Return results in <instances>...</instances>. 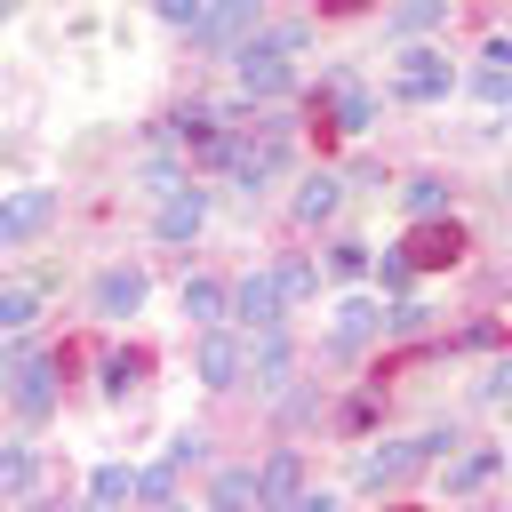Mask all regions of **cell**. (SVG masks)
Wrapping results in <instances>:
<instances>
[{
    "label": "cell",
    "instance_id": "4fadbf2b",
    "mask_svg": "<svg viewBox=\"0 0 512 512\" xmlns=\"http://www.w3.org/2000/svg\"><path fill=\"white\" fill-rule=\"evenodd\" d=\"M320 96H328V120H336V136H360V128L376 120L368 88H352V80H336V88H320Z\"/></svg>",
    "mask_w": 512,
    "mask_h": 512
},
{
    "label": "cell",
    "instance_id": "e575fe53",
    "mask_svg": "<svg viewBox=\"0 0 512 512\" xmlns=\"http://www.w3.org/2000/svg\"><path fill=\"white\" fill-rule=\"evenodd\" d=\"M488 400H512V360H504V368L488 376Z\"/></svg>",
    "mask_w": 512,
    "mask_h": 512
},
{
    "label": "cell",
    "instance_id": "7402d4cb",
    "mask_svg": "<svg viewBox=\"0 0 512 512\" xmlns=\"http://www.w3.org/2000/svg\"><path fill=\"white\" fill-rule=\"evenodd\" d=\"M488 472H496V448H472V456H456V464H448V496H472Z\"/></svg>",
    "mask_w": 512,
    "mask_h": 512
},
{
    "label": "cell",
    "instance_id": "d6a6232c",
    "mask_svg": "<svg viewBox=\"0 0 512 512\" xmlns=\"http://www.w3.org/2000/svg\"><path fill=\"white\" fill-rule=\"evenodd\" d=\"M288 512H336V496H328V488H296V504H288Z\"/></svg>",
    "mask_w": 512,
    "mask_h": 512
},
{
    "label": "cell",
    "instance_id": "52a82bcc",
    "mask_svg": "<svg viewBox=\"0 0 512 512\" xmlns=\"http://www.w3.org/2000/svg\"><path fill=\"white\" fill-rule=\"evenodd\" d=\"M376 336H384V304L344 296V304L328 312V352H360V344H376Z\"/></svg>",
    "mask_w": 512,
    "mask_h": 512
},
{
    "label": "cell",
    "instance_id": "ac0fdd59",
    "mask_svg": "<svg viewBox=\"0 0 512 512\" xmlns=\"http://www.w3.org/2000/svg\"><path fill=\"white\" fill-rule=\"evenodd\" d=\"M224 312H232V288H224V280H192V288H184V320H200V328H216Z\"/></svg>",
    "mask_w": 512,
    "mask_h": 512
},
{
    "label": "cell",
    "instance_id": "d590c367",
    "mask_svg": "<svg viewBox=\"0 0 512 512\" xmlns=\"http://www.w3.org/2000/svg\"><path fill=\"white\" fill-rule=\"evenodd\" d=\"M320 8H328V16H352V8H368V0H320Z\"/></svg>",
    "mask_w": 512,
    "mask_h": 512
},
{
    "label": "cell",
    "instance_id": "5bb4252c",
    "mask_svg": "<svg viewBox=\"0 0 512 512\" xmlns=\"http://www.w3.org/2000/svg\"><path fill=\"white\" fill-rule=\"evenodd\" d=\"M200 216H208V192H192V184H184V192H168V200H160V240H192V232H200Z\"/></svg>",
    "mask_w": 512,
    "mask_h": 512
},
{
    "label": "cell",
    "instance_id": "f1b7e54d",
    "mask_svg": "<svg viewBox=\"0 0 512 512\" xmlns=\"http://www.w3.org/2000/svg\"><path fill=\"white\" fill-rule=\"evenodd\" d=\"M32 480V448H0V488H24Z\"/></svg>",
    "mask_w": 512,
    "mask_h": 512
},
{
    "label": "cell",
    "instance_id": "7a4b0ae2",
    "mask_svg": "<svg viewBox=\"0 0 512 512\" xmlns=\"http://www.w3.org/2000/svg\"><path fill=\"white\" fill-rule=\"evenodd\" d=\"M304 48V24H280V32H264V40H248L240 48V88L248 96H280L296 72H288V56Z\"/></svg>",
    "mask_w": 512,
    "mask_h": 512
},
{
    "label": "cell",
    "instance_id": "3957f363",
    "mask_svg": "<svg viewBox=\"0 0 512 512\" xmlns=\"http://www.w3.org/2000/svg\"><path fill=\"white\" fill-rule=\"evenodd\" d=\"M288 128H296V120H256V136H240V144L224 152V168H232L240 184H272L280 160H288Z\"/></svg>",
    "mask_w": 512,
    "mask_h": 512
},
{
    "label": "cell",
    "instance_id": "2e32d148",
    "mask_svg": "<svg viewBox=\"0 0 512 512\" xmlns=\"http://www.w3.org/2000/svg\"><path fill=\"white\" fill-rule=\"evenodd\" d=\"M176 136H184V152H192V160H224V152H232V136H224L208 112H184V120H176Z\"/></svg>",
    "mask_w": 512,
    "mask_h": 512
},
{
    "label": "cell",
    "instance_id": "cb8c5ba5",
    "mask_svg": "<svg viewBox=\"0 0 512 512\" xmlns=\"http://www.w3.org/2000/svg\"><path fill=\"white\" fill-rule=\"evenodd\" d=\"M400 200H408V216H440V208H448V184H440V176H416Z\"/></svg>",
    "mask_w": 512,
    "mask_h": 512
},
{
    "label": "cell",
    "instance_id": "9a60e30c",
    "mask_svg": "<svg viewBox=\"0 0 512 512\" xmlns=\"http://www.w3.org/2000/svg\"><path fill=\"white\" fill-rule=\"evenodd\" d=\"M136 304H144V272H128V264H120V272H104V280H96V312H104V320H128Z\"/></svg>",
    "mask_w": 512,
    "mask_h": 512
},
{
    "label": "cell",
    "instance_id": "ffe728a7",
    "mask_svg": "<svg viewBox=\"0 0 512 512\" xmlns=\"http://www.w3.org/2000/svg\"><path fill=\"white\" fill-rule=\"evenodd\" d=\"M32 312H40V288H32V280H8V288H0V336H24Z\"/></svg>",
    "mask_w": 512,
    "mask_h": 512
},
{
    "label": "cell",
    "instance_id": "7c38bea8",
    "mask_svg": "<svg viewBox=\"0 0 512 512\" xmlns=\"http://www.w3.org/2000/svg\"><path fill=\"white\" fill-rule=\"evenodd\" d=\"M48 216H56V192H8L0 200V240H32Z\"/></svg>",
    "mask_w": 512,
    "mask_h": 512
},
{
    "label": "cell",
    "instance_id": "4dcf8cb0",
    "mask_svg": "<svg viewBox=\"0 0 512 512\" xmlns=\"http://www.w3.org/2000/svg\"><path fill=\"white\" fill-rule=\"evenodd\" d=\"M472 88H480L488 104H504V96H512V72H496V64H480V80H472Z\"/></svg>",
    "mask_w": 512,
    "mask_h": 512
},
{
    "label": "cell",
    "instance_id": "f546056e",
    "mask_svg": "<svg viewBox=\"0 0 512 512\" xmlns=\"http://www.w3.org/2000/svg\"><path fill=\"white\" fill-rule=\"evenodd\" d=\"M248 496H256V472H224L216 480V504H248Z\"/></svg>",
    "mask_w": 512,
    "mask_h": 512
},
{
    "label": "cell",
    "instance_id": "8992f818",
    "mask_svg": "<svg viewBox=\"0 0 512 512\" xmlns=\"http://www.w3.org/2000/svg\"><path fill=\"white\" fill-rule=\"evenodd\" d=\"M392 88H400L408 104H440V96H448V56H440V48H408L400 72H392Z\"/></svg>",
    "mask_w": 512,
    "mask_h": 512
},
{
    "label": "cell",
    "instance_id": "ba28073f",
    "mask_svg": "<svg viewBox=\"0 0 512 512\" xmlns=\"http://www.w3.org/2000/svg\"><path fill=\"white\" fill-rule=\"evenodd\" d=\"M296 488H304V456H296V448L264 456V472H256V512H288Z\"/></svg>",
    "mask_w": 512,
    "mask_h": 512
},
{
    "label": "cell",
    "instance_id": "603a6c76",
    "mask_svg": "<svg viewBox=\"0 0 512 512\" xmlns=\"http://www.w3.org/2000/svg\"><path fill=\"white\" fill-rule=\"evenodd\" d=\"M440 16H448V0H400V8H392V32L416 40V32H432Z\"/></svg>",
    "mask_w": 512,
    "mask_h": 512
},
{
    "label": "cell",
    "instance_id": "836d02e7",
    "mask_svg": "<svg viewBox=\"0 0 512 512\" xmlns=\"http://www.w3.org/2000/svg\"><path fill=\"white\" fill-rule=\"evenodd\" d=\"M488 64H496V72H512V40H504V32L488 40Z\"/></svg>",
    "mask_w": 512,
    "mask_h": 512
},
{
    "label": "cell",
    "instance_id": "8fae6325",
    "mask_svg": "<svg viewBox=\"0 0 512 512\" xmlns=\"http://www.w3.org/2000/svg\"><path fill=\"white\" fill-rule=\"evenodd\" d=\"M248 32H256V0H216L200 16V40L208 48H248Z\"/></svg>",
    "mask_w": 512,
    "mask_h": 512
},
{
    "label": "cell",
    "instance_id": "30bf717a",
    "mask_svg": "<svg viewBox=\"0 0 512 512\" xmlns=\"http://www.w3.org/2000/svg\"><path fill=\"white\" fill-rule=\"evenodd\" d=\"M192 368H200V384H208V392H224V384H240V368H248V360H240V344H232L224 328H208V336H200V352H192Z\"/></svg>",
    "mask_w": 512,
    "mask_h": 512
},
{
    "label": "cell",
    "instance_id": "9c48e42d",
    "mask_svg": "<svg viewBox=\"0 0 512 512\" xmlns=\"http://www.w3.org/2000/svg\"><path fill=\"white\" fill-rule=\"evenodd\" d=\"M232 312H240L256 336H272V328H280V280H272V272H248V280L232 288Z\"/></svg>",
    "mask_w": 512,
    "mask_h": 512
},
{
    "label": "cell",
    "instance_id": "44dd1931",
    "mask_svg": "<svg viewBox=\"0 0 512 512\" xmlns=\"http://www.w3.org/2000/svg\"><path fill=\"white\" fill-rule=\"evenodd\" d=\"M248 368H256V384H264V392H272V384L288 376V344H280V328H272V336H256V352H248Z\"/></svg>",
    "mask_w": 512,
    "mask_h": 512
},
{
    "label": "cell",
    "instance_id": "484cf974",
    "mask_svg": "<svg viewBox=\"0 0 512 512\" xmlns=\"http://www.w3.org/2000/svg\"><path fill=\"white\" fill-rule=\"evenodd\" d=\"M272 280H280V304H296V296H312V288H320V272H312V264H280Z\"/></svg>",
    "mask_w": 512,
    "mask_h": 512
},
{
    "label": "cell",
    "instance_id": "5b68a950",
    "mask_svg": "<svg viewBox=\"0 0 512 512\" xmlns=\"http://www.w3.org/2000/svg\"><path fill=\"white\" fill-rule=\"evenodd\" d=\"M440 448H456V440H448V432H424V440H384V448L360 464V488H400V480H408V472H424Z\"/></svg>",
    "mask_w": 512,
    "mask_h": 512
},
{
    "label": "cell",
    "instance_id": "d6986e66",
    "mask_svg": "<svg viewBox=\"0 0 512 512\" xmlns=\"http://www.w3.org/2000/svg\"><path fill=\"white\" fill-rule=\"evenodd\" d=\"M128 496H136V472H128V464H104V472L88 480V512H120Z\"/></svg>",
    "mask_w": 512,
    "mask_h": 512
},
{
    "label": "cell",
    "instance_id": "8d00e7d4",
    "mask_svg": "<svg viewBox=\"0 0 512 512\" xmlns=\"http://www.w3.org/2000/svg\"><path fill=\"white\" fill-rule=\"evenodd\" d=\"M216 512H248V504H216Z\"/></svg>",
    "mask_w": 512,
    "mask_h": 512
},
{
    "label": "cell",
    "instance_id": "6da1fadb",
    "mask_svg": "<svg viewBox=\"0 0 512 512\" xmlns=\"http://www.w3.org/2000/svg\"><path fill=\"white\" fill-rule=\"evenodd\" d=\"M72 368V352H32V344H16V352H0V392L16 400V416H48L56 408V376Z\"/></svg>",
    "mask_w": 512,
    "mask_h": 512
},
{
    "label": "cell",
    "instance_id": "d4e9b609",
    "mask_svg": "<svg viewBox=\"0 0 512 512\" xmlns=\"http://www.w3.org/2000/svg\"><path fill=\"white\" fill-rule=\"evenodd\" d=\"M144 368H152L144 352H112V360H104V392H128V384H136Z\"/></svg>",
    "mask_w": 512,
    "mask_h": 512
},
{
    "label": "cell",
    "instance_id": "74e56055",
    "mask_svg": "<svg viewBox=\"0 0 512 512\" xmlns=\"http://www.w3.org/2000/svg\"><path fill=\"white\" fill-rule=\"evenodd\" d=\"M392 512H416V504H392Z\"/></svg>",
    "mask_w": 512,
    "mask_h": 512
},
{
    "label": "cell",
    "instance_id": "1f68e13d",
    "mask_svg": "<svg viewBox=\"0 0 512 512\" xmlns=\"http://www.w3.org/2000/svg\"><path fill=\"white\" fill-rule=\"evenodd\" d=\"M160 16H168V24H192V32H200V16H208V0H160Z\"/></svg>",
    "mask_w": 512,
    "mask_h": 512
},
{
    "label": "cell",
    "instance_id": "83f0119b",
    "mask_svg": "<svg viewBox=\"0 0 512 512\" xmlns=\"http://www.w3.org/2000/svg\"><path fill=\"white\" fill-rule=\"evenodd\" d=\"M376 280H384V296H400V288H408V280H416V272H408V256H400V248H392V256H376Z\"/></svg>",
    "mask_w": 512,
    "mask_h": 512
},
{
    "label": "cell",
    "instance_id": "e0dca14e",
    "mask_svg": "<svg viewBox=\"0 0 512 512\" xmlns=\"http://www.w3.org/2000/svg\"><path fill=\"white\" fill-rule=\"evenodd\" d=\"M336 200H344V184H336L328 168H312V176H304V192H296V224H320V216H336Z\"/></svg>",
    "mask_w": 512,
    "mask_h": 512
},
{
    "label": "cell",
    "instance_id": "277c9868",
    "mask_svg": "<svg viewBox=\"0 0 512 512\" xmlns=\"http://www.w3.org/2000/svg\"><path fill=\"white\" fill-rule=\"evenodd\" d=\"M400 256H408V272H448V264H464V224L456 216H416Z\"/></svg>",
    "mask_w": 512,
    "mask_h": 512
},
{
    "label": "cell",
    "instance_id": "4316f807",
    "mask_svg": "<svg viewBox=\"0 0 512 512\" xmlns=\"http://www.w3.org/2000/svg\"><path fill=\"white\" fill-rule=\"evenodd\" d=\"M328 272H336V280H360V272H368V248H352V240L328 248Z\"/></svg>",
    "mask_w": 512,
    "mask_h": 512
}]
</instances>
